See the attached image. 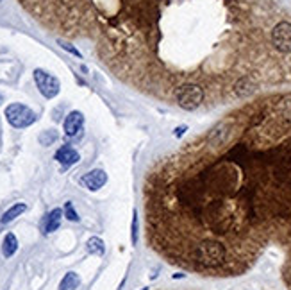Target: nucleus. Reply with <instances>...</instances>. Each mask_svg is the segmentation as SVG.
<instances>
[{"instance_id":"10","label":"nucleus","mask_w":291,"mask_h":290,"mask_svg":"<svg viewBox=\"0 0 291 290\" xmlns=\"http://www.w3.org/2000/svg\"><path fill=\"white\" fill-rule=\"evenodd\" d=\"M256 90H258V84H256V81L248 76H243L242 79H238V83L234 84V93H236L238 97H242V99L250 97Z\"/></svg>"},{"instance_id":"20","label":"nucleus","mask_w":291,"mask_h":290,"mask_svg":"<svg viewBox=\"0 0 291 290\" xmlns=\"http://www.w3.org/2000/svg\"><path fill=\"white\" fill-rule=\"evenodd\" d=\"M59 45H61L62 49H64V51L70 52V54H74V56H77V58H80V52L77 51V49H75L74 45H70V43H66V42H62V40H59Z\"/></svg>"},{"instance_id":"15","label":"nucleus","mask_w":291,"mask_h":290,"mask_svg":"<svg viewBox=\"0 0 291 290\" xmlns=\"http://www.w3.org/2000/svg\"><path fill=\"white\" fill-rule=\"evenodd\" d=\"M86 249H88V252H92V254L102 256L106 252V244L102 242V238H98V236H92V238L86 242Z\"/></svg>"},{"instance_id":"13","label":"nucleus","mask_w":291,"mask_h":290,"mask_svg":"<svg viewBox=\"0 0 291 290\" xmlns=\"http://www.w3.org/2000/svg\"><path fill=\"white\" fill-rule=\"evenodd\" d=\"M16 251H18V238L14 236V233H8L4 236V242H2V254L6 258H11Z\"/></svg>"},{"instance_id":"18","label":"nucleus","mask_w":291,"mask_h":290,"mask_svg":"<svg viewBox=\"0 0 291 290\" xmlns=\"http://www.w3.org/2000/svg\"><path fill=\"white\" fill-rule=\"evenodd\" d=\"M279 110H280V113H282V117L286 118L288 122H291V97H288V99L280 101Z\"/></svg>"},{"instance_id":"9","label":"nucleus","mask_w":291,"mask_h":290,"mask_svg":"<svg viewBox=\"0 0 291 290\" xmlns=\"http://www.w3.org/2000/svg\"><path fill=\"white\" fill-rule=\"evenodd\" d=\"M79 160H80V154L75 151L72 145H62V147H59L58 152H56V161H58L62 168H70L72 165H75Z\"/></svg>"},{"instance_id":"7","label":"nucleus","mask_w":291,"mask_h":290,"mask_svg":"<svg viewBox=\"0 0 291 290\" xmlns=\"http://www.w3.org/2000/svg\"><path fill=\"white\" fill-rule=\"evenodd\" d=\"M230 129H232V127H230L229 122H220L218 126H214L211 131H209L208 142L211 143V145H214V147H220V145L229 142L230 133H232Z\"/></svg>"},{"instance_id":"24","label":"nucleus","mask_w":291,"mask_h":290,"mask_svg":"<svg viewBox=\"0 0 291 290\" xmlns=\"http://www.w3.org/2000/svg\"><path fill=\"white\" fill-rule=\"evenodd\" d=\"M0 2H2V0H0Z\"/></svg>"},{"instance_id":"23","label":"nucleus","mask_w":291,"mask_h":290,"mask_svg":"<svg viewBox=\"0 0 291 290\" xmlns=\"http://www.w3.org/2000/svg\"><path fill=\"white\" fill-rule=\"evenodd\" d=\"M142 290H148V288H142Z\"/></svg>"},{"instance_id":"4","label":"nucleus","mask_w":291,"mask_h":290,"mask_svg":"<svg viewBox=\"0 0 291 290\" xmlns=\"http://www.w3.org/2000/svg\"><path fill=\"white\" fill-rule=\"evenodd\" d=\"M34 83H36L38 90L45 99H54L61 92V83L56 76L45 72L43 68H36L34 70Z\"/></svg>"},{"instance_id":"19","label":"nucleus","mask_w":291,"mask_h":290,"mask_svg":"<svg viewBox=\"0 0 291 290\" xmlns=\"http://www.w3.org/2000/svg\"><path fill=\"white\" fill-rule=\"evenodd\" d=\"M130 242L138 245V211H132V224H130Z\"/></svg>"},{"instance_id":"17","label":"nucleus","mask_w":291,"mask_h":290,"mask_svg":"<svg viewBox=\"0 0 291 290\" xmlns=\"http://www.w3.org/2000/svg\"><path fill=\"white\" fill-rule=\"evenodd\" d=\"M64 215H66V219L72 220V222H79V220H80L79 213H77V211H75V208H74V202H70V201L64 204Z\"/></svg>"},{"instance_id":"3","label":"nucleus","mask_w":291,"mask_h":290,"mask_svg":"<svg viewBox=\"0 0 291 290\" xmlns=\"http://www.w3.org/2000/svg\"><path fill=\"white\" fill-rule=\"evenodd\" d=\"M6 118L12 127L16 129H25V127L32 126L36 122V113L30 110L29 106L20 104V102H14V104H9L6 108Z\"/></svg>"},{"instance_id":"16","label":"nucleus","mask_w":291,"mask_h":290,"mask_svg":"<svg viewBox=\"0 0 291 290\" xmlns=\"http://www.w3.org/2000/svg\"><path fill=\"white\" fill-rule=\"evenodd\" d=\"M56 140H58V131L54 129H46L40 135V143L42 145H52Z\"/></svg>"},{"instance_id":"6","label":"nucleus","mask_w":291,"mask_h":290,"mask_svg":"<svg viewBox=\"0 0 291 290\" xmlns=\"http://www.w3.org/2000/svg\"><path fill=\"white\" fill-rule=\"evenodd\" d=\"M80 183H82L88 190L96 192V190H100L106 183H108V174H106V170H102V168H95V170H90V172L84 174V176L80 177Z\"/></svg>"},{"instance_id":"12","label":"nucleus","mask_w":291,"mask_h":290,"mask_svg":"<svg viewBox=\"0 0 291 290\" xmlns=\"http://www.w3.org/2000/svg\"><path fill=\"white\" fill-rule=\"evenodd\" d=\"M27 211V204L25 202H16V204H12L11 208H9L8 211H6L4 215H2V219H0V224H9L12 222V220L16 219V217H20L22 213H25Z\"/></svg>"},{"instance_id":"5","label":"nucleus","mask_w":291,"mask_h":290,"mask_svg":"<svg viewBox=\"0 0 291 290\" xmlns=\"http://www.w3.org/2000/svg\"><path fill=\"white\" fill-rule=\"evenodd\" d=\"M272 45L280 54H291V22H279L272 29Z\"/></svg>"},{"instance_id":"11","label":"nucleus","mask_w":291,"mask_h":290,"mask_svg":"<svg viewBox=\"0 0 291 290\" xmlns=\"http://www.w3.org/2000/svg\"><path fill=\"white\" fill-rule=\"evenodd\" d=\"M62 213H64V211H62L61 208H54V210L50 211L45 219H43V233H54L56 229L61 226Z\"/></svg>"},{"instance_id":"1","label":"nucleus","mask_w":291,"mask_h":290,"mask_svg":"<svg viewBox=\"0 0 291 290\" xmlns=\"http://www.w3.org/2000/svg\"><path fill=\"white\" fill-rule=\"evenodd\" d=\"M175 102L186 111H195L198 110L202 102L206 99V90L196 83H184L179 84L174 90Z\"/></svg>"},{"instance_id":"21","label":"nucleus","mask_w":291,"mask_h":290,"mask_svg":"<svg viewBox=\"0 0 291 290\" xmlns=\"http://www.w3.org/2000/svg\"><path fill=\"white\" fill-rule=\"evenodd\" d=\"M184 131H186V126L177 127V129H175V136H182V135H184Z\"/></svg>"},{"instance_id":"8","label":"nucleus","mask_w":291,"mask_h":290,"mask_svg":"<svg viewBox=\"0 0 291 290\" xmlns=\"http://www.w3.org/2000/svg\"><path fill=\"white\" fill-rule=\"evenodd\" d=\"M82 126H84V115L80 111H70L64 118V135L66 136H77L82 131Z\"/></svg>"},{"instance_id":"22","label":"nucleus","mask_w":291,"mask_h":290,"mask_svg":"<svg viewBox=\"0 0 291 290\" xmlns=\"http://www.w3.org/2000/svg\"><path fill=\"white\" fill-rule=\"evenodd\" d=\"M2 102H4V95H2V93H0V104H2Z\"/></svg>"},{"instance_id":"2","label":"nucleus","mask_w":291,"mask_h":290,"mask_svg":"<svg viewBox=\"0 0 291 290\" xmlns=\"http://www.w3.org/2000/svg\"><path fill=\"white\" fill-rule=\"evenodd\" d=\"M198 263L206 265V267H216V265L224 263L225 260V247L216 242V240H208L196 247L195 251Z\"/></svg>"},{"instance_id":"14","label":"nucleus","mask_w":291,"mask_h":290,"mask_svg":"<svg viewBox=\"0 0 291 290\" xmlns=\"http://www.w3.org/2000/svg\"><path fill=\"white\" fill-rule=\"evenodd\" d=\"M80 285V276L77 272H66L59 283V290H77Z\"/></svg>"}]
</instances>
